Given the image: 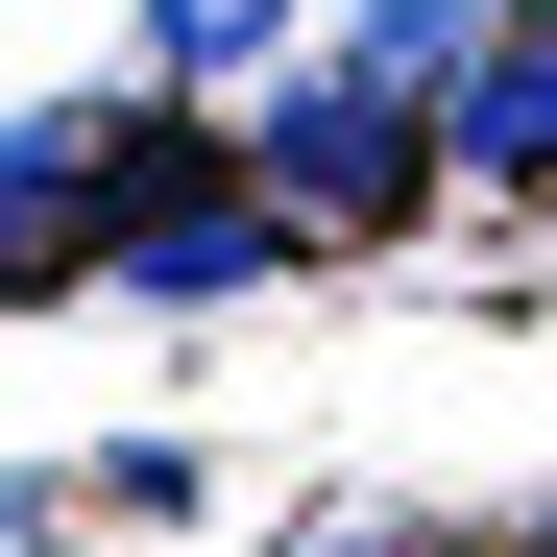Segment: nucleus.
<instances>
[{"instance_id":"obj_2","label":"nucleus","mask_w":557,"mask_h":557,"mask_svg":"<svg viewBox=\"0 0 557 557\" xmlns=\"http://www.w3.org/2000/svg\"><path fill=\"white\" fill-rule=\"evenodd\" d=\"M98 267L195 315V292H243V267H292V219H267V170H170V146H146L122 195H98Z\"/></svg>"},{"instance_id":"obj_6","label":"nucleus","mask_w":557,"mask_h":557,"mask_svg":"<svg viewBox=\"0 0 557 557\" xmlns=\"http://www.w3.org/2000/svg\"><path fill=\"white\" fill-rule=\"evenodd\" d=\"M533 557H557V533H533Z\"/></svg>"},{"instance_id":"obj_3","label":"nucleus","mask_w":557,"mask_h":557,"mask_svg":"<svg viewBox=\"0 0 557 557\" xmlns=\"http://www.w3.org/2000/svg\"><path fill=\"white\" fill-rule=\"evenodd\" d=\"M436 195H557V0H485V49L436 98Z\"/></svg>"},{"instance_id":"obj_1","label":"nucleus","mask_w":557,"mask_h":557,"mask_svg":"<svg viewBox=\"0 0 557 557\" xmlns=\"http://www.w3.org/2000/svg\"><path fill=\"white\" fill-rule=\"evenodd\" d=\"M460 49H485V0H363L315 73H267V122H243L267 219H292V243H388V219L436 195V98H460Z\"/></svg>"},{"instance_id":"obj_5","label":"nucleus","mask_w":557,"mask_h":557,"mask_svg":"<svg viewBox=\"0 0 557 557\" xmlns=\"http://www.w3.org/2000/svg\"><path fill=\"white\" fill-rule=\"evenodd\" d=\"M146 49H170V73H267V49H292V0H146Z\"/></svg>"},{"instance_id":"obj_4","label":"nucleus","mask_w":557,"mask_h":557,"mask_svg":"<svg viewBox=\"0 0 557 557\" xmlns=\"http://www.w3.org/2000/svg\"><path fill=\"white\" fill-rule=\"evenodd\" d=\"M98 195H122L98 122H0V292H25V267H98Z\"/></svg>"}]
</instances>
